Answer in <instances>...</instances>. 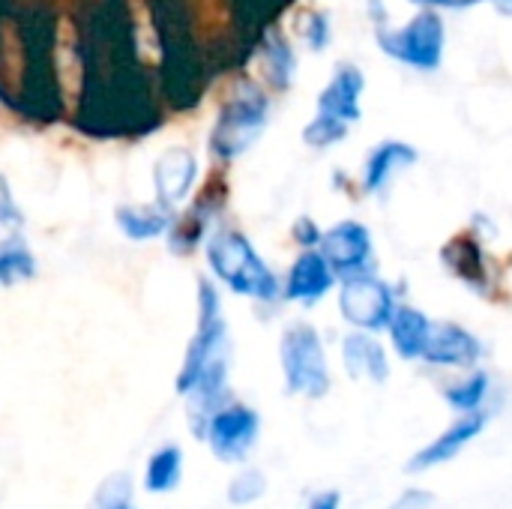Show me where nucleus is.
I'll list each match as a JSON object with an SVG mask.
<instances>
[{"label": "nucleus", "instance_id": "obj_1", "mask_svg": "<svg viewBox=\"0 0 512 509\" xmlns=\"http://www.w3.org/2000/svg\"><path fill=\"white\" fill-rule=\"evenodd\" d=\"M231 339L222 318V300L204 279L198 285V327L177 372V393L189 402V426L201 438L207 417L228 402Z\"/></svg>", "mask_w": 512, "mask_h": 509}, {"label": "nucleus", "instance_id": "obj_2", "mask_svg": "<svg viewBox=\"0 0 512 509\" xmlns=\"http://www.w3.org/2000/svg\"><path fill=\"white\" fill-rule=\"evenodd\" d=\"M207 264L210 270L240 297L252 300H276L279 279L255 252V246L240 231H216L207 240Z\"/></svg>", "mask_w": 512, "mask_h": 509}, {"label": "nucleus", "instance_id": "obj_3", "mask_svg": "<svg viewBox=\"0 0 512 509\" xmlns=\"http://www.w3.org/2000/svg\"><path fill=\"white\" fill-rule=\"evenodd\" d=\"M279 363H282V375H285V390L291 396L324 399L330 393L327 351L312 324H294L282 333Z\"/></svg>", "mask_w": 512, "mask_h": 509}, {"label": "nucleus", "instance_id": "obj_4", "mask_svg": "<svg viewBox=\"0 0 512 509\" xmlns=\"http://www.w3.org/2000/svg\"><path fill=\"white\" fill-rule=\"evenodd\" d=\"M270 120V99L255 87V84H243L231 99H225L213 135H210V147L216 156L222 159H237L243 156L267 129Z\"/></svg>", "mask_w": 512, "mask_h": 509}, {"label": "nucleus", "instance_id": "obj_5", "mask_svg": "<svg viewBox=\"0 0 512 509\" xmlns=\"http://www.w3.org/2000/svg\"><path fill=\"white\" fill-rule=\"evenodd\" d=\"M444 42V21L435 9H420L405 27L396 30L378 27L381 51L414 69H438L444 60Z\"/></svg>", "mask_w": 512, "mask_h": 509}, {"label": "nucleus", "instance_id": "obj_6", "mask_svg": "<svg viewBox=\"0 0 512 509\" xmlns=\"http://www.w3.org/2000/svg\"><path fill=\"white\" fill-rule=\"evenodd\" d=\"M258 438H261V417L255 408H249L243 402H225L222 408H216L207 417V423L201 429V441L225 465L246 462L252 456Z\"/></svg>", "mask_w": 512, "mask_h": 509}, {"label": "nucleus", "instance_id": "obj_7", "mask_svg": "<svg viewBox=\"0 0 512 509\" xmlns=\"http://www.w3.org/2000/svg\"><path fill=\"white\" fill-rule=\"evenodd\" d=\"M339 309L348 324L366 333L387 330L393 312H396V297L387 282H381L372 273H357L342 282L339 291Z\"/></svg>", "mask_w": 512, "mask_h": 509}, {"label": "nucleus", "instance_id": "obj_8", "mask_svg": "<svg viewBox=\"0 0 512 509\" xmlns=\"http://www.w3.org/2000/svg\"><path fill=\"white\" fill-rule=\"evenodd\" d=\"M321 255L327 258V264L333 267L336 276H357V273H369V261H372V234L366 225L348 219L333 225L330 231L321 234Z\"/></svg>", "mask_w": 512, "mask_h": 509}, {"label": "nucleus", "instance_id": "obj_9", "mask_svg": "<svg viewBox=\"0 0 512 509\" xmlns=\"http://www.w3.org/2000/svg\"><path fill=\"white\" fill-rule=\"evenodd\" d=\"M486 423H489V414H486V411L462 414V417H459L450 429H444L432 444L420 447V453L411 456V462H408L405 471H408V474H426V471H435V468L453 462L468 444H474V441L483 435Z\"/></svg>", "mask_w": 512, "mask_h": 509}, {"label": "nucleus", "instance_id": "obj_10", "mask_svg": "<svg viewBox=\"0 0 512 509\" xmlns=\"http://www.w3.org/2000/svg\"><path fill=\"white\" fill-rule=\"evenodd\" d=\"M483 357V342L462 324L444 321L432 324V336L426 345L423 360L429 366H447V369H471Z\"/></svg>", "mask_w": 512, "mask_h": 509}, {"label": "nucleus", "instance_id": "obj_11", "mask_svg": "<svg viewBox=\"0 0 512 509\" xmlns=\"http://www.w3.org/2000/svg\"><path fill=\"white\" fill-rule=\"evenodd\" d=\"M333 282H336V273H333V267L327 264V258H324L321 252L309 249V252H303V255L294 261V267H291V273H288V282H285V291H282V294H285V300H291V303L315 306L318 300H324V297L330 294Z\"/></svg>", "mask_w": 512, "mask_h": 509}, {"label": "nucleus", "instance_id": "obj_12", "mask_svg": "<svg viewBox=\"0 0 512 509\" xmlns=\"http://www.w3.org/2000/svg\"><path fill=\"white\" fill-rule=\"evenodd\" d=\"M198 174V159L192 150L186 147H174L168 153L159 156L156 168H153V183H156V195L162 204H177L189 195L192 183Z\"/></svg>", "mask_w": 512, "mask_h": 509}, {"label": "nucleus", "instance_id": "obj_13", "mask_svg": "<svg viewBox=\"0 0 512 509\" xmlns=\"http://www.w3.org/2000/svg\"><path fill=\"white\" fill-rule=\"evenodd\" d=\"M363 72L357 66H339L336 75L330 78V84L321 90L318 96V114H330L339 117L345 123L360 120V96H363Z\"/></svg>", "mask_w": 512, "mask_h": 509}, {"label": "nucleus", "instance_id": "obj_14", "mask_svg": "<svg viewBox=\"0 0 512 509\" xmlns=\"http://www.w3.org/2000/svg\"><path fill=\"white\" fill-rule=\"evenodd\" d=\"M342 360H345V369H348L351 378H366L372 384H384L390 378L387 351L366 330H357V333L345 336V342H342Z\"/></svg>", "mask_w": 512, "mask_h": 509}, {"label": "nucleus", "instance_id": "obj_15", "mask_svg": "<svg viewBox=\"0 0 512 509\" xmlns=\"http://www.w3.org/2000/svg\"><path fill=\"white\" fill-rule=\"evenodd\" d=\"M387 330H390V342L402 360H423L429 336H432V321L426 312H420L414 306H396Z\"/></svg>", "mask_w": 512, "mask_h": 509}, {"label": "nucleus", "instance_id": "obj_16", "mask_svg": "<svg viewBox=\"0 0 512 509\" xmlns=\"http://www.w3.org/2000/svg\"><path fill=\"white\" fill-rule=\"evenodd\" d=\"M417 162V150L405 141H384L378 144L363 168V189L366 192H381L399 171L411 168Z\"/></svg>", "mask_w": 512, "mask_h": 509}, {"label": "nucleus", "instance_id": "obj_17", "mask_svg": "<svg viewBox=\"0 0 512 509\" xmlns=\"http://www.w3.org/2000/svg\"><path fill=\"white\" fill-rule=\"evenodd\" d=\"M444 264L465 282L471 285L474 291L486 294L489 291V267H486V255L477 243V237L471 234H462L456 240L447 243V249L441 252Z\"/></svg>", "mask_w": 512, "mask_h": 509}, {"label": "nucleus", "instance_id": "obj_18", "mask_svg": "<svg viewBox=\"0 0 512 509\" xmlns=\"http://www.w3.org/2000/svg\"><path fill=\"white\" fill-rule=\"evenodd\" d=\"M114 219H117V228L129 240L159 237L174 222L171 213H168V204H123V207H117Z\"/></svg>", "mask_w": 512, "mask_h": 509}, {"label": "nucleus", "instance_id": "obj_19", "mask_svg": "<svg viewBox=\"0 0 512 509\" xmlns=\"http://www.w3.org/2000/svg\"><path fill=\"white\" fill-rule=\"evenodd\" d=\"M183 480V450L177 444L159 447L144 468V489L150 495H168Z\"/></svg>", "mask_w": 512, "mask_h": 509}, {"label": "nucleus", "instance_id": "obj_20", "mask_svg": "<svg viewBox=\"0 0 512 509\" xmlns=\"http://www.w3.org/2000/svg\"><path fill=\"white\" fill-rule=\"evenodd\" d=\"M489 390H492V378L486 372H474L456 384H450L444 390V399L453 411L459 414H474V411H483V402L489 399Z\"/></svg>", "mask_w": 512, "mask_h": 509}, {"label": "nucleus", "instance_id": "obj_21", "mask_svg": "<svg viewBox=\"0 0 512 509\" xmlns=\"http://www.w3.org/2000/svg\"><path fill=\"white\" fill-rule=\"evenodd\" d=\"M36 273V258L24 246L21 237H9L0 243V285H15Z\"/></svg>", "mask_w": 512, "mask_h": 509}, {"label": "nucleus", "instance_id": "obj_22", "mask_svg": "<svg viewBox=\"0 0 512 509\" xmlns=\"http://www.w3.org/2000/svg\"><path fill=\"white\" fill-rule=\"evenodd\" d=\"M264 492H267V477L258 468H243L228 483V504L231 507H249V504L261 501Z\"/></svg>", "mask_w": 512, "mask_h": 509}, {"label": "nucleus", "instance_id": "obj_23", "mask_svg": "<svg viewBox=\"0 0 512 509\" xmlns=\"http://www.w3.org/2000/svg\"><path fill=\"white\" fill-rule=\"evenodd\" d=\"M264 63H267V75L276 87H288L291 75H294V54L288 48V42L282 36H273L264 48Z\"/></svg>", "mask_w": 512, "mask_h": 509}, {"label": "nucleus", "instance_id": "obj_24", "mask_svg": "<svg viewBox=\"0 0 512 509\" xmlns=\"http://www.w3.org/2000/svg\"><path fill=\"white\" fill-rule=\"evenodd\" d=\"M90 509H135L132 480H129L126 474H114V477H108V480L99 486V492H96V498H93Z\"/></svg>", "mask_w": 512, "mask_h": 509}, {"label": "nucleus", "instance_id": "obj_25", "mask_svg": "<svg viewBox=\"0 0 512 509\" xmlns=\"http://www.w3.org/2000/svg\"><path fill=\"white\" fill-rule=\"evenodd\" d=\"M348 126H351V123H345V120H339V117L318 114V117L306 126L303 138H306L309 147H330V144H336V141H342V138L348 135Z\"/></svg>", "mask_w": 512, "mask_h": 509}, {"label": "nucleus", "instance_id": "obj_26", "mask_svg": "<svg viewBox=\"0 0 512 509\" xmlns=\"http://www.w3.org/2000/svg\"><path fill=\"white\" fill-rule=\"evenodd\" d=\"M0 228H6V231L24 228V213H21V207L15 204V195H12L9 180H6L3 174H0Z\"/></svg>", "mask_w": 512, "mask_h": 509}, {"label": "nucleus", "instance_id": "obj_27", "mask_svg": "<svg viewBox=\"0 0 512 509\" xmlns=\"http://www.w3.org/2000/svg\"><path fill=\"white\" fill-rule=\"evenodd\" d=\"M306 39H309V45L312 48H324L327 42H330V27H327V15H321V12H315V15H309V24H306Z\"/></svg>", "mask_w": 512, "mask_h": 509}, {"label": "nucleus", "instance_id": "obj_28", "mask_svg": "<svg viewBox=\"0 0 512 509\" xmlns=\"http://www.w3.org/2000/svg\"><path fill=\"white\" fill-rule=\"evenodd\" d=\"M432 507V495L420 492V489H408L405 495H399V501L390 509H429Z\"/></svg>", "mask_w": 512, "mask_h": 509}, {"label": "nucleus", "instance_id": "obj_29", "mask_svg": "<svg viewBox=\"0 0 512 509\" xmlns=\"http://www.w3.org/2000/svg\"><path fill=\"white\" fill-rule=\"evenodd\" d=\"M294 237L300 240V246H315V243H321V231L315 228V222L312 219H300L297 225H294Z\"/></svg>", "mask_w": 512, "mask_h": 509}, {"label": "nucleus", "instance_id": "obj_30", "mask_svg": "<svg viewBox=\"0 0 512 509\" xmlns=\"http://www.w3.org/2000/svg\"><path fill=\"white\" fill-rule=\"evenodd\" d=\"M342 507V495L336 492V489H327V492H318L312 501H309V507L306 509H339Z\"/></svg>", "mask_w": 512, "mask_h": 509}, {"label": "nucleus", "instance_id": "obj_31", "mask_svg": "<svg viewBox=\"0 0 512 509\" xmlns=\"http://www.w3.org/2000/svg\"><path fill=\"white\" fill-rule=\"evenodd\" d=\"M414 3H423V6H444V9H465V6H477L483 0H414Z\"/></svg>", "mask_w": 512, "mask_h": 509}, {"label": "nucleus", "instance_id": "obj_32", "mask_svg": "<svg viewBox=\"0 0 512 509\" xmlns=\"http://www.w3.org/2000/svg\"><path fill=\"white\" fill-rule=\"evenodd\" d=\"M501 15H512V0H492Z\"/></svg>", "mask_w": 512, "mask_h": 509}]
</instances>
